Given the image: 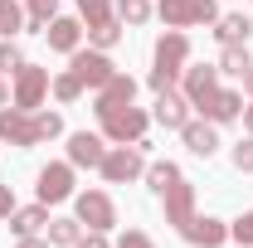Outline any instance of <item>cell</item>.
<instances>
[{
  "instance_id": "cell-1",
  "label": "cell",
  "mask_w": 253,
  "mask_h": 248,
  "mask_svg": "<svg viewBox=\"0 0 253 248\" xmlns=\"http://www.w3.org/2000/svg\"><path fill=\"white\" fill-rule=\"evenodd\" d=\"M185 59H190V34L185 30H166L156 39V68H151V93H166V88H175L180 83V73H185Z\"/></svg>"
},
{
  "instance_id": "cell-2",
  "label": "cell",
  "mask_w": 253,
  "mask_h": 248,
  "mask_svg": "<svg viewBox=\"0 0 253 248\" xmlns=\"http://www.w3.org/2000/svg\"><path fill=\"white\" fill-rule=\"evenodd\" d=\"M97 112V126L112 146H126V141H141L146 126H151V112H141L136 102H117V107H93Z\"/></svg>"
},
{
  "instance_id": "cell-3",
  "label": "cell",
  "mask_w": 253,
  "mask_h": 248,
  "mask_svg": "<svg viewBox=\"0 0 253 248\" xmlns=\"http://www.w3.org/2000/svg\"><path fill=\"white\" fill-rule=\"evenodd\" d=\"M97 170H102L107 185H131V180L146 175V151H141L136 141H126V146H107V156H102Z\"/></svg>"
},
{
  "instance_id": "cell-4",
  "label": "cell",
  "mask_w": 253,
  "mask_h": 248,
  "mask_svg": "<svg viewBox=\"0 0 253 248\" xmlns=\"http://www.w3.org/2000/svg\"><path fill=\"white\" fill-rule=\"evenodd\" d=\"M0 141H10V146H20V151H30L39 141H49L44 136V126H39V112H25V107H0Z\"/></svg>"
},
{
  "instance_id": "cell-5",
  "label": "cell",
  "mask_w": 253,
  "mask_h": 248,
  "mask_svg": "<svg viewBox=\"0 0 253 248\" xmlns=\"http://www.w3.org/2000/svg\"><path fill=\"white\" fill-rule=\"evenodd\" d=\"M73 219H78L83 229L107 234V229L117 224V205H112L107 190H78V195H73Z\"/></svg>"
},
{
  "instance_id": "cell-6",
  "label": "cell",
  "mask_w": 253,
  "mask_h": 248,
  "mask_svg": "<svg viewBox=\"0 0 253 248\" xmlns=\"http://www.w3.org/2000/svg\"><path fill=\"white\" fill-rule=\"evenodd\" d=\"M68 68H73V73H78V83H83V88H102V83H112V78H117V63L107 59V49H93V44H88V49H73V54H68Z\"/></svg>"
},
{
  "instance_id": "cell-7",
  "label": "cell",
  "mask_w": 253,
  "mask_h": 248,
  "mask_svg": "<svg viewBox=\"0 0 253 248\" xmlns=\"http://www.w3.org/2000/svg\"><path fill=\"white\" fill-rule=\"evenodd\" d=\"M44 97H49V68H39V63H25V68L15 73V88H10V107L39 112V107H44Z\"/></svg>"
},
{
  "instance_id": "cell-8",
  "label": "cell",
  "mask_w": 253,
  "mask_h": 248,
  "mask_svg": "<svg viewBox=\"0 0 253 248\" xmlns=\"http://www.w3.org/2000/svg\"><path fill=\"white\" fill-rule=\"evenodd\" d=\"M34 190H39V205H63V200H73V195H78V190H73V165H68V161H49V165L39 170Z\"/></svg>"
},
{
  "instance_id": "cell-9",
  "label": "cell",
  "mask_w": 253,
  "mask_h": 248,
  "mask_svg": "<svg viewBox=\"0 0 253 248\" xmlns=\"http://www.w3.org/2000/svg\"><path fill=\"white\" fill-rule=\"evenodd\" d=\"M195 112H200L205 122H214V126H229V122H239V117H244V93H234V88H224V83H219V88L205 97Z\"/></svg>"
},
{
  "instance_id": "cell-10",
  "label": "cell",
  "mask_w": 253,
  "mask_h": 248,
  "mask_svg": "<svg viewBox=\"0 0 253 248\" xmlns=\"http://www.w3.org/2000/svg\"><path fill=\"white\" fill-rule=\"evenodd\" d=\"M102 141H107V136H97V131H73V136H68V165H73V170H97L102 156H107Z\"/></svg>"
},
{
  "instance_id": "cell-11",
  "label": "cell",
  "mask_w": 253,
  "mask_h": 248,
  "mask_svg": "<svg viewBox=\"0 0 253 248\" xmlns=\"http://www.w3.org/2000/svg\"><path fill=\"white\" fill-rule=\"evenodd\" d=\"M44 39H49L54 54H73V49H83V20L78 15H54L44 25Z\"/></svg>"
},
{
  "instance_id": "cell-12",
  "label": "cell",
  "mask_w": 253,
  "mask_h": 248,
  "mask_svg": "<svg viewBox=\"0 0 253 248\" xmlns=\"http://www.w3.org/2000/svg\"><path fill=\"white\" fill-rule=\"evenodd\" d=\"M180 141H185V151H190V156L210 161V156L219 151V126H214V122H205V117H200V122L190 117V122L180 126Z\"/></svg>"
},
{
  "instance_id": "cell-13",
  "label": "cell",
  "mask_w": 253,
  "mask_h": 248,
  "mask_svg": "<svg viewBox=\"0 0 253 248\" xmlns=\"http://www.w3.org/2000/svg\"><path fill=\"white\" fill-rule=\"evenodd\" d=\"M214 88H219V68H214V63H195V68L180 73V93L190 97V107H200Z\"/></svg>"
},
{
  "instance_id": "cell-14",
  "label": "cell",
  "mask_w": 253,
  "mask_h": 248,
  "mask_svg": "<svg viewBox=\"0 0 253 248\" xmlns=\"http://www.w3.org/2000/svg\"><path fill=\"white\" fill-rule=\"evenodd\" d=\"M151 122H161L166 131H180V126L190 122V97L175 93V88L156 93V112H151Z\"/></svg>"
},
{
  "instance_id": "cell-15",
  "label": "cell",
  "mask_w": 253,
  "mask_h": 248,
  "mask_svg": "<svg viewBox=\"0 0 253 248\" xmlns=\"http://www.w3.org/2000/svg\"><path fill=\"white\" fill-rule=\"evenodd\" d=\"M180 239L190 248H219V244H229V224L214 219V214H195V224H190Z\"/></svg>"
},
{
  "instance_id": "cell-16",
  "label": "cell",
  "mask_w": 253,
  "mask_h": 248,
  "mask_svg": "<svg viewBox=\"0 0 253 248\" xmlns=\"http://www.w3.org/2000/svg\"><path fill=\"white\" fill-rule=\"evenodd\" d=\"M49 205H25V209H20V205H15V214H10V234H15V239H30V234H39V229H49Z\"/></svg>"
},
{
  "instance_id": "cell-17",
  "label": "cell",
  "mask_w": 253,
  "mask_h": 248,
  "mask_svg": "<svg viewBox=\"0 0 253 248\" xmlns=\"http://www.w3.org/2000/svg\"><path fill=\"white\" fill-rule=\"evenodd\" d=\"M249 34H253V15H219L214 20V39L224 49L229 44H249Z\"/></svg>"
},
{
  "instance_id": "cell-18",
  "label": "cell",
  "mask_w": 253,
  "mask_h": 248,
  "mask_svg": "<svg viewBox=\"0 0 253 248\" xmlns=\"http://www.w3.org/2000/svg\"><path fill=\"white\" fill-rule=\"evenodd\" d=\"M156 15L166 30H190V25H200L195 20V0H156Z\"/></svg>"
},
{
  "instance_id": "cell-19",
  "label": "cell",
  "mask_w": 253,
  "mask_h": 248,
  "mask_svg": "<svg viewBox=\"0 0 253 248\" xmlns=\"http://www.w3.org/2000/svg\"><path fill=\"white\" fill-rule=\"evenodd\" d=\"M117 102H136V78L117 73L112 83H102V88H97V102H93V107H117Z\"/></svg>"
},
{
  "instance_id": "cell-20",
  "label": "cell",
  "mask_w": 253,
  "mask_h": 248,
  "mask_svg": "<svg viewBox=\"0 0 253 248\" xmlns=\"http://www.w3.org/2000/svg\"><path fill=\"white\" fill-rule=\"evenodd\" d=\"M49 93H54V102H59V107H73V102L83 97V83H78V73H73V68H63V73H54V78H49Z\"/></svg>"
},
{
  "instance_id": "cell-21",
  "label": "cell",
  "mask_w": 253,
  "mask_h": 248,
  "mask_svg": "<svg viewBox=\"0 0 253 248\" xmlns=\"http://www.w3.org/2000/svg\"><path fill=\"white\" fill-rule=\"evenodd\" d=\"M44 239H49L54 248H78V239H83V224H78V219H49Z\"/></svg>"
},
{
  "instance_id": "cell-22",
  "label": "cell",
  "mask_w": 253,
  "mask_h": 248,
  "mask_svg": "<svg viewBox=\"0 0 253 248\" xmlns=\"http://www.w3.org/2000/svg\"><path fill=\"white\" fill-rule=\"evenodd\" d=\"M214 68H219V78H244V73L253 68V59H249V49H244V44H229Z\"/></svg>"
},
{
  "instance_id": "cell-23",
  "label": "cell",
  "mask_w": 253,
  "mask_h": 248,
  "mask_svg": "<svg viewBox=\"0 0 253 248\" xmlns=\"http://www.w3.org/2000/svg\"><path fill=\"white\" fill-rule=\"evenodd\" d=\"M25 20L30 15H25L20 0H0V39H15V34L25 30Z\"/></svg>"
},
{
  "instance_id": "cell-24",
  "label": "cell",
  "mask_w": 253,
  "mask_h": 248,
  "mask_svg": "<svg viewBox=\"0 0 253 248\" xmlns=\"http://www.w3.org/2000/svg\"><path fill=\"white\" fill-rule=\"evenodd\" d=\"M25 30H34V34H44V25L59 15V0H25Z\"/></svg>"
},
{
  "instance_id": "cell-25",
  "label": "cell",
  "mask_w": 253,
  "mask_h": 248,
  "mask_svg": "<svg viewBox=\"0 0 253 248\" xmlns=\"http://www.w3.org/2000/svg\"><path fill=\"white\" fill-rule=\"evenodd\" d=\"M73 5H78V20H83L88 30H97V25L112 20V0H73Z\"/></svg>"
},
{
  "instance_id": "cell-26",
  "label": "cell",
  "mask_w": 253,
  "mask_h": 248,
  "mask_svg": "<svg viewBox=\"0 0 253 248\" xmlns=\"http://www.w3.org/2000/svg\"><path fill=\"white\" fill-rule=\"evenodd\" d=\"M122 30H126V25L112 15L107 25H97V30H83V34H88V44H93V49H112V44H122Z\"/></svg>"
},
{
  "instance_id": "cell-27",
  "label": "cell",
  "mask_w": 253,
  "mask_h": 248,
  "mask_svg": "<svg viewBox=\"0 0 253 248\" xmlns=\"http://www.w3.org/2000/svg\"><path fill=\"white\" fill-rule=\"evenodd\" d=\"M117 20L131 25V30L146 25V20H151V0H117Z\"/></svg>"
},
{
  "instance_id": "cell-28",
  "label": "cell",
  "mask_w": 253,
  "mask_h": 248,
  "mask_svg": "<svg viewBox=\"0 0 253 248\" xmlns=\"http://www.w3.org/2000/svg\"><path fill=\"white\" fill-rule=\"evenodd\" d=\"M25 68V49L15 44V39H0V73L10 78V73H20Z\"/></svg>"
},
{
  "instance_id": "cell-29",
  "label": "cell",
  "mask_w": 253,
  "mask_h": 248,
  "mask_svg": "<svg viewBox=\"0 0 253 248\" xmlns=\"http://www.w3.org/2000/svg\"><path fill=\"white\" fill-rule=\"evenodd\" d=\"M229 239H234L239 248H253V209H244V214L229 224Z\"/></svg>"
},
{
  "instance_id": "cell-30",
  "label": "cell",
  "mask_w": 253,
  "mask_h": 248,
  "mask_svg": "<svg viewBox=\"0 0 253 248\" xmlns=\"http://www.w3.org/2000/svg\"><path fill=\"white\" fill-rule=\"evenodd\" d=\"M229 161H234V170H239V175H253V136H244V141L229 151Z\"/></svg>"
},
{
  "instance_id": "cell-31",
  "label": "cell",
  "mask_w": 253,
  "mask_h": 248,
  "mask_svg": "<svg viewBox=\"0 0 253 248\" xmlns=\"http://www.w3.org/2000/svg\"><path fill=\"white\" fill-rule=\"evenodd\" d=\"M112 248H156V239H151L146 229H126V234H122Z\"/></svg>"
},
{
  "instance_id": "cell-32",
  "label": "cell",
  "mask_w": 253,
  "mask_h": 248,
  "mask_svg": "<svg viewBox=\"0 0 253 248\" xmlns=\"http://www.w3.org/2000/svg\"><path fill=\"white\" fill-rule=\"evenodd\" d=\"M195 20H200V25H214V20H219V5H214V0H195Z\"/></svg>"
},
{
  "instance_id": "cell-33",
  "label": "cell",
  "mask_w": 253,
  "mask_h": 248,
  "mask_svg": "<svg viewBox=\"0 0 253 248\" xmlns=\"http://www.w3.org/2000/svg\"><path fill=\"white\" fill-rule=\"evenodd\" d=\"M78 248H112V244H107V234H97V229H88V234L78 239Z\"/></svg>"
},
{
  "instance_id": "cell-34",
  "label": "cell",
  "mask_w": 253,
  "mask_h": 248,
  "mask_svg": "<svg viewBox=\"0 0 253 248\" xmlns=\"http://www.w3.org/2000/svg\"><path fill=\"white\" fill-rule=\"evenodd\" d=\"M10 214H15V190L0 185V219H10Z\"/></svg>"
},
{
  "instance_id": "cell-35",
  "label": "cell",
  "mask_w": 253,
  "mask_h": 248,
  "mask_svg": "<svg viewBox=\"0 0 253 248\" xmlns=\"http://www.w3.org/2000/svg\"><path fill=\"white\" fill-rule=\"evenodd\" d=\"M15 248H54V244H49V239H39V234H30V239H20Z\"/></svg>"
},
{
  "instance_id": "cell-36",
  "label": "cell",
  "mask_w": 253,
  "mask_h": 248,
  "mask_svg": "<svg viewBox=\"0 0 253 248\" xmlns=\"http://www.w3.org/2000/svg\"><path fill=\"white\" fill-rule=\"evenodd\" d=\"M239 122L249 126V136H253V102H244V117H239Z\"/></svg>"
},
{
  "instance_id": "cell-37",
  "label": "cell",
  "mask_w": 253,
  "mask_h": 248,
  "mask_svg": "<svg viewBox=\"0 0 253 248\" xmlns=\"http://www.w3.org/2000/svg\"><path fill=\"white\" fill-rule=\"evenodd\" d=\"M10 102V83H5V73H0V107Z\"/></svg>"
},
{
  "instance_id": "cell-38",
  "label": "cell",
  "mask_w": 253,
  "mask_h": 248,
  "mask_svg": "<svg viewBox=\"0 0 253 248\" xmlns=\"http://www.w3.org/2000/svg\"><path fill=\"white\" fill-rule=\"evenodd\" d=\"M239 83H244V93L253 97V68H249V73H244V78H239Z\"/></svg>"
}]
</instances>
